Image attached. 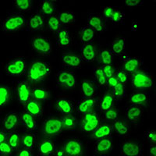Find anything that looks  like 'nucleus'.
Wrapping results in <instances>:
<instances>
[{
	"instance_id": "obj_1",
	"label": "nucleus",
	"mask_w": 156,
	"mask_h": 156,
	"mask_svg": "<svg viewBox=\"0 0 156 156\" xmlns=\"http://www.w3.org/2000/svg\"><path fill=\"white\" fill-rule=\"evenodd\" d=\"M50 66L47 62L34 61L30 64L27 73V77L32 82H39L44 80L49 75Z\"/></svg>"
},
{
	"instance_id": "obj_2",
	"label": "nucleus",
	"mask_w": 156,
	"mask_h": 156,
	"mask_svg": "<svg viewBox=\"0 0 156 156\" xmlns=\"http://www.w3.org/2000/svg\"><path fill=\"white\" fill-rule=\"evenodd\" d=\"M26 23V19L21 13H10L3 20L1 27L5 33H13L23 30Z\"/></svg>"
},
{
	"instance_id": "obj_3",
	"label": "nucleus",
	"mask_w": 156,
	"mask_h": 156,
	"mask_svg": "<svg viewBox=\"0 0 156 156\" xmlns=\"http://www.w3.org/2000/svg\"><path fill=\"white\" fill-rule=\"evenodd\" d=\"M154 84V78L147 71L144 69H137L133 73L131 85L132 87L137 90H144L150 89Z\"/></svg>"
},
{
	"instance_id": "obj_4",
	"label": "nucleus",
	"mask_w": 156,
	"mask_h": 156,
	"mask_svg": "<svg viewBox=\"0 0 156 156\" xmlns=\"http://www.w3.org/2000/svg\"><path fill=\"white\" fill-rule=\"evenodd\" d=\"M64 129L61 119L55 116H50L43 122V133L44 136L60 135Z\"/></svg>"
},
{
	"instance_id": "obj_5",
	"label": "nucleus",
	"mask_w": 156,
	"mask_h": 156,
	"mask_svg": "<svg viewBox=\"0 0 156 156\" xmlns=\"http://www.w3.org/2000/svg\"><path fill=\"white\" fill-rule=\"evenodd\" d=\"M31 46L33 50L38 55L47 56L52 51L51 43L49 39L43 36H36L31 40Z\"/></svg>"
},
{
	"instance_id": "obj_6",
	"label": "nucleus",
	"mask_w": 156,
	"mask_h": 156,
	"mask_svg": "<svg viewBox=\"0 0 156 156\" xmlns=\"http://www.w3.org/2000/svg\"><path fill=\"white\" fill-rule=\"evenodd\" d=\"M26 69H27V62L25 58L22 57L13 58L5 66V73L9 76H21L25 72Z\"/></svg>"
},
{
	"instance_id": "obj_7",
	"label": "nucleus",
	"mask_w": 156,
	"mask_h": 156,
	"mask_svg": "<svg viewBox=\"0 0 156 156\" xmlns=\"http://www.w3.org/2000/svg\"><path fill=\"white\" fill-rule=\"evenodd\" d=\"M32 89L30 83L24 80L17 82L16 86V97L20 104H26L31 99Z\"/></svg>"
},
{
	"instance_id": "obj_8",
	"label": "nucleus",
	"mask_w": 156,
	"mask_h": 156,
	"mask_svg": "<svg viewBox=\"0 0 156 156\" xmlns=\"http://www.w3.org/2000/svg\"><path fill=\"white\" fill-rule=\"evenodd\" d=\"M100 124V118L96 112H90L83 115L81 120L82 130L85 133L92 132Z\"/></svg>"
},
{
	"instance_id": "obj_9",
	"label": "nucleus",
	"mask_w": 156,
	"mask_h": 156,
	"mask_svg": "<svg viewBox=\"0 0 156 156\" xmlns=\"http://www.w3.org/2000/svg\"><path fill=\"white\" fill-rule=\"evenodd\" d=\"M56 81L59 86L66 89H71L76 87V78L74 73L68 70H61L57 73Z\"/></svg>"
},
{
	"instance_id": "obj_10",
	"label": "nucleus",
	"mask_w": 156,
	"mask_h": 156,
	"mask_svg": "<svg viewBox=\"0 0 156 156\" xmlns=\"http://www.w3.org/2000/svg\"><path fill=\"white\" fill-rule=\"evenodd\" d=\"M20 122V118L19 114L14 111H11L5 115V118L3 119L2 129L7 133L14 131L19 126Z\"/></svg>"
},
{
	"instance_id": "obj_11",
	"label": "nucleus",
	"mask_w": 156,
	"mask_h": 156,
	"mask_svg": "<svg viewBox=\"0 0 156 156\" xmlns=\"http://www.w3.org/2000/svg\"><path fill=\"white\" fill-rule=\"evenodd\" d=\"M63 149L67 156H80L83 154V144L78 139H70L65 142Z\"/></svg>"
},
{
	"instance_id": "obj_12",
	"label": "nucleus",
	"mask_w": 156,
	"mask_h": 156,
	"mask_svg": "<svg viewBox=\"0 0 156 156\" xmlns=\"http://www.w3.org/2000/svg\"><path fill=\"white\" fill-rule=\"evenodd\" d=\"M142 58L140 57H122L121 62L126 73H133L139 69L142 64Z\"/></svg>"
},
{
	"instance_id": "obj_13",
	"label": "nucleus",
	"mask_w": 156,
	"mask_h": 156,
	"mask_svg": "<svg viewBox=\"0 0 156 156\" xmlns=\"http://www.w3.org/2000/svg\"><path fill=\"white\" fill-rule=\"evenodd\" d=\"M121 154L126 156H140L142 154L141 146L136 142L128 140L121 146Z\"/></svg>"
},
{
	"instance_id": "obj_14",
	"label": "nucleus",
	"mask_w": 156,
	"mask_h": 156,
	"mask_svg": "<svg viewBox=\"0 0 156 156\" xmlns=\"http://www.w3.org/2000/svg\"><path fill=\"white\" fill-rule=\"evenodd\" d=\"M112 133V126L109 123H103L98 125L91 133V138L94 140L110 137Z\"/></svg>"
},
{
	"instance_id": "obj_15",
	"label": "nucleus",
	"mask_w": 156,
	"mask_h": 156,
	"mask_svg": "<svg viewBox=\"0 0 156 156\" xmlns=\"http://www.w3.org/2000/svg\"><path fill=\"white\" fill-rule=\"evenodd\" d=\"M98 102V99L94 97L91 98H83L78 102L77 112L80 115H84L87 112H92L93 108L95 107Z\"/></svg>"
},
{
	"instance_id": "obj_16",
	"label": "nucleus",
	"mask_w": 156,
	"mask_h": 156,
	"mask_svg": "<svg viewBox=\"0 0 156 156\" xmlns=\"http://www.w3.org/2000/svg\"><path fill=\"white\" fill-rule=\"evenodd\" d=\"M44 27V16L41 12H36L34 14L31 15L29 18L28 21L27 22V30L30 31H36L41 30Z\"/></svg>"
},
{
	"instance_id": "obj_17",
	"label": "nucleus",
	"mask_w": 156,
	"mask_h": 156,
	"mask_svg": "<svg viewBox=\"0 0 156 156\" xmlns=\"http://www.w3.org/2000/svg\"><path fill=\"white\" fill-rule=\"evenodd\" d=\"M62 65L72 69H79L82 66V58L75 53L64 54L62 56Z\"/></svg>"
},
{
	"instance_id": "obj_18",
	"label": "nucleus",
	"mask_w": 156,
	"mask_h": 156,
	"mask_svg": "<svg viewBox=\"0 0 156 156\" xmlns=\"http://www.w3.org/2000/svg\"><path fill=\"white\" fill-rule=\"evenodd\" d=\"M20 122L22 123L27 130L29 131H34V129H37V122L36 120V117L28 112L27 110H24L20 115Z\"/></svg>"
},
{
	"instance_id": "obj_19",
	"label": "nucleus",
	"mask_w": 156,
	"mask_h": 156,
	"mask_svg": "<svg viewBox=\"0 0 156 156\" xmlns=\"http://www.w3.org/2000/svg\"><path fill=\"white\" fill-rule=\"evenodd\" d=\"M56 109L62 115H69L73 112L74 106L73 102L66 98H59L56 101Z\"/></svg>"
},
{
	"instance_id": "obj_20",
	"label": "nucleus",
	"mask_w": 156,
	"mask_h": 156,
	"mask_svg": "<svg viewBox=\"0 0 156 156\" xmlns=\"http://www.w3.org/2000/svg\"><path fill=\"white\" fill-rule=\"evenodd\" d=\"M112 148H113V143H112V139L109 137H105V138L96 140L94 151L97 154H105L112 151Z\"/></svg>"
},
{
	"instance_id": "obj_21",
	"label": "nucleus",
	"mask_w": 156,
	"mask_h": 156,
	"mask_svg": "<svg viewBox=\"0 0 156 156\" xmlns=\"http://www.w3.org/2000/svg\"><path fill=\"white\" fill-rule=\"evenodd\" d=\"M96 47L92 43L83 44L80 49L82 59L85 62H93L96 57Z\"/></svg>"
},
{
	"instance_id": "obj_22",
	"label": "nucleus",
	"mask_w": 156,
	"mask_h": 156,
	"mask_svg": "<svg viewBox=\"0 0 156 156\" xmlns=\"http://www.w3.org/2000/svg\"><path fill=\"white\" fill-rule=\"evenodd\" d=\"M39 11L43 16L49 17L54 16L56 12V4L55 1L51 0H43L39 4Z\"/></svg>"
},
{
	"instance_id": "obj_23",
	"label": "nucleus",
	"mask_w": 156,
	"mask_h": 156,
	"mask_svg": "<svg viewBox=\"0 0 156 156\" xmlns=\"http://www.w3.org/2000/svg\"><path fill=\"white\" fill-rule=\"evenodd\" d=\"M144 113V108L141 105H131L126 108V117L129 122H135L140 119Z\"/></svg>"
},
{
	"instance_id": "obj_24",
	"label": "nucleus",
	"mask_w": 156,
	"mask_h": 156,
	"mask_svg": "<svg viewBox=\"0 0 156 156\" xmlns=\"http://www.w3.org/2000/svg\"><path fill=\"white\" fill-rule=\"evenodd\" d=\"M87 26L95 30V32H103L105 30L104 19L99 14H90L87 20Z\"/></svg>"
},
{
	"instance_id": "obj_25",
	"label": "nucleus",
	"mask_w": 156,
	"mask_h": 156,
	"mask_svg": "<svg viewBox=\"0 0 156 156\" xmlns=\"http://www.w3.org/2000/svg\"><path fill=\"white\" fill-rule=\"evenodd\" d=\"M56 145L51 140H44L38 145V155L48 156L55 154Z\"/></svg>"
},
{
	"instance_id": "obj_26",
	"label": "nucleus",
	"mask_w": 156,
	"mask_h": 156,
	"mask_svg": "<svg viewBox=\"0 0 156 156\" xmlns=\"http://www.w3.org/2000/svg\"><path fill=\"white\" fill-rule=\"evenodd\" d=\"M113 54L108 49H101L96 52L95 59L98 63L103 65H112L113 62Z\"/></svg>"
},
{
	"instance_id": "obj_27",
	"label": "nucleus",
	"mask_w": 156,
	"mask_h": 156,
	"mask_svg": "<svg viewBox=\"0 0 156 156\" xmlns=\"http://www.w3.org/2000/svg\"><path fill=\"white\" fill-rule=\"evenodd\" d=\"M149 100V95L142 90H136L130 95L129 102L131 105H147Z\"/></svg>"
},
{
	"instance_id": "obj_28",
	"label": "nucleus",
	"mask_w": 156,
	"mask_h": 156,
	"mask_svg": "<svg viewBox=\"0 0 156 156\" xmlns=\"http://www.w3.org/2000/svg\"><path fill=\"white\" fill-rule=\"evenodd\" d=\"M25 110L30 112L31 115L37 117H41L43 115V108L38 101L32 98L30 101H27L25 105Z\"/></svg>"
},
{
	"instance_id": "obj_29",
	"label": "nucleus",
	"mask_w": 156,
	"mask_h": 156,
	"mask_svg": "<svg viewBox=\"0 0 156 156\" xmlns=\"http://www.w3.org/2000/svg\"><path fill=\"white\" fill-rule=\"evenodd\" d=\"M112 129H115V133L119 135L121 137H124V136H127L130 133V129L123 119H118L115 120L112 124Z\"/></svg>"
},
{
	"instance_id": "obj_30",
	"label": "nucleus",
	"mask_w": 156,
	"mask_h": 156,
	"mask_svg": "<svg viewBox=\"0 0 156 156\" xmlns=\"http://www.w3.org/2000/svg\"><path fill=\"white\" fill-rule=\"evenodd\" d=\"M70 34L67 28H62L57 33V46L58 48H66L70 44Z\"/></svg>"
},
{
	"instance_id": "obj_31",
	"label": "nucleus",
	"mask_w": 156,
	"mask_h": 156,
	"mask_svg": "<svg viewBox=\"0 0 156 156\" xmlns=\"http://www.w3.org/2000/svg\"><path fill=\"white\" fill-rule=\"evenodd\" d=\"M78 35H79V37L83 44L92 43L94 38V35H95V30L87 25L80 29L78 33Z\"/></svg>"
},
{
	"instance_id": "obj_32",
	"label": "nucleus",
	"mask_w": 156,
	"mask_h": 156,
	"mask_svg": "<svg viewBox=\"0 0 156 156\" xmlns=\"http://www.w3.org/2000/svg\"><path fill=\"white\" fill-rule=\"evenodd\" d=\"M21 137L19 132L16 130L9 133L7 141L12 147L13 152H17L19 147L21 146Z\"/></svg>"
},
{
	"instance_id": "obj_33",
	"label": "nucleus",
	"mask_w": 156,
	"mask_h": 156,
	"mask_svg": "<svg viewBox=\"0 0 156 156\" xmlns=\"http://www.w3.org/2000/svg\"><path fill=\"white\" fill-rule=\"evenodd\" d=\"M114 98L112 93L105 92L101 97L99 101V108L101 111L105 112L106 110L109 109L110 108L113 107Z\"/></svg>"
},
{
	"instance_id": "obj_34",
	"label": "nucleus",
	"mask_w": 156,
	"mask_h": 156,
	"mask_svg": "<svg viewBox=\"0 0 156 156\" xmlns=\"http://www.w3.org/2000/svg\"><path fill=\"white\" fill-rule=\"evenodd\" d=\"M82 94L83 98H91L94 96L96 91L95 85L92 81L89 80H83L81 85Z\"/></svg>"
},
{
	"instance_id": "obj_35",
	"label": "nucleus",
	"mask_w": 156,
	"mask_h": 156,
	"mask_svg": "<svg viewBox=\"0 0 156 156\" xmlns=\"http://www.w3.org/2000/svg\"><path fill=\"white\" fill-rule=\"evenodd\" d=\"M125 47H126V44H125L124 37H116L112 41L110 51H112L113 55H120L124 51Z\"/></svg>"
},
{
	"instance_id": "obj_36",
	"label": "nucleus",
	"mask_w": 156,
	"mask_h": 156,
	"mask_svg": "<svg viewBox=\"0 0 156 156\" xmlns=\"http://www.w3.org/2000/svg\"><path fill=\"white\" fill-rule=\"evenodd\" d=\"M93 77H94V81L98 87H104V86L106 85L107 77L105 73L103 72L101 66H98V67L94 68Z\"/></svg>"
},
{
	"instance_id": "obj_37",
	"label": "nucleus",
	"mask_w": 156,
	"mask_h": 156,
	"mask_svg": "<svg viewBox=\"0 0 156 156\" xmlns=\"http://www.w3.org/2000/svg\"><path fill=\"white\" fill-rule=\"evenodd\" d=\"M36 136L34 133L27 132L21 137V147L32 150L35 146Z\"/></svg>"
},
{
	"instance_id": "obj_38",
	"label": "nucleus",
	"mask_w": 156,
	"mask_h": 156,
	"mask_svg": "<svg viewBox=\"0 0 156 156\" xmlns=\"http://www.w3.org/2000/svg\"><path fill=\"white\" fill-rule=\"evenodd\" d=\"M47 24H48V30L51 32L58 33L59 30L62 29V23L58 19V16H51L49 17H47Z\"/></svg>"
},
{
	"instance_id": "obj_39",
	"label": "nucleus",
	"mask_w": 156,
	"mask_h": 156,
	"mask_svg": "<svg viewBox=\"0 0 156 156\" xmlns=\"http://www.w3.org/2000/svg\"><path fill=\"white\" fill-rule=\"evenodd\" d=\"M32 98L37 101H45L49 98V91L44 87H35L32 90Z\"/></svg>"
},
{
	"instance_id": "obj_40",
	"label": "nucleus",
	"mask_w": 156,
	"mask_h": 156,
	"mask_svg": "<svg viewBox=\"0 0 156 156\" xmlns=\"http://www.w3.org/2000/svg\"><path fill=\"white\" fill-rule=\"evenodd\" d=\"M11 97L10 90L6 84H2L0 86V106H5L9 101Z\"/></svg>"
},
{
	"instance_id": "obj_41",
	"label": "nucleus",
	"mask_w": 156,
	"mask_h": 156,
	"mask_svg": "<svg viewBox=\"0 0 156 156\" xmlns=\"http://www.w3.org/2000/svg\"><path fill=\"white\" fill-rule=\"evenodd\" d=\"M62 125H63L64 129H71L76 127L77 120L76 117L72 115V114L69 115H63V116L61 118Z\"/></svg>"
},
{
	"instance_id": "obj_42",
	"label": "nucleus",
	"mask_w": 156,
	"mask_h": 156,
	"mask_svg": "<svg viewBox=\"0 0 156 156\" xmlns=\"http://www.w3.org/2000/svg\"><path fill=\"white\" fill-rule=\"evenodd\" d=\"M13 5L20 12H25L32 9L31 0H15L13 1Z\"/></svg>"
},
{
	"instance_id": "obj_43",
	"label": "nucleus",
	"mask_w": 156,
	"mask_h": 156,
	"mask_svg": "<svg viewBox=\"0 0 156 156\" xmlns=\"http://www.w3.org/2000/svg\"><path fill=\"white\" fill-rule=\"evenodd\" d=\"M58 17L62 24H69L75 20V14L72 11H62L58 13Z\"/></svg>"
},
{
	"instance_id": "obj_44",
	"label": "nucleus",
	"mask_w": 156,
	"mask_h": 156,
	"mask_svg": "<svg viewBox=\"0 0 156 156\" xmlns=\"http://www.w3.org/2000/svg\"><path fill=\"white\" fill-rule=\"evenodd\" d=\"M112 94L115 99H122L126 95V88L125 85L119 83L118 85L112 88Z\"/></svg>"
},
{
	"instance_id": "obj_45",
	"label": "nucleus",
	"mask_w": 156,
	"mask_h": 156,
	"mask_svg": "<svg viewBox=\"0 0 156 156\" xmlns=\"http://www.w3.org/2000/svg\"><path fill=\"white\" fill-rule=\"evenodd\" d=\"M125 18L124 12H122L120 9H118L115 8V11H114L113 14H112V17L110 19V20L115 24H119L123 22V20Z\"/></svg>"
},
{
	"instance_id": "obj_46",
	"label": "nucleus",
	"mask_w": 156,
	"mask_h": 156,
	"mask_svg": "<svg viewBox=\"0 0 156 156\" xmlns=\"http://www.w3.org/2000/svg\"><path fill=\"white\" fill-rule=\"evenodd\" d=\"M117 117H118V111L113 107L105 112V119L107 122H114L117 119Z\"/></svg>"
},
{
	"instance_id": "obj_47",
	"label": "nucleus",
	"mask_w": 156,
	"mask_h": 156,
	"mask_svg": "<svg viewBox=\"0 0 156 156\" xmlns=\"http://www.w3.org/2000/svg\"><path fill=\"white\" fill-rule=\"evenodd\" d=\"M12 149L7 140L0 143V154L1 155H12Z\"/></svg>"
},
{
	"instance_id": "obj_48",
	"label": "nucleus",
	"mask_w": 156,
	"mask_h": 156,
	"mask_svg": "<svg viewBox=\"0 0 156 156\" xmlns=\"http://www.w3.org/2000/svg\"><path fill=\"white\" fill-rule=\"evenodd\" d=\"M114 76L116 78L117 80L119 81V83L126 86V84L128 82V73H126V71L121 70V69L120 70L115 71Z\"/></svg>"
},
{
	"instance_id": "obj_49",
	"label": "nucleus",
	"mask_w": 156,
	"mask_h": 156,
	"mask_svg": "<svg viewBox=\"0 0 156 156\" xmlns=\"http://www.w3.org/2000/svg\"><path fill=\"white\" fill-rule=\"evenodd\" d=\"M115 9V8L112 7V6H106V7L102 8L103 19H105V20H108L111 19V17H112Z\"/></svg>"
},
{
	"instance_id": "obj_50",
	"label": "nucleus",
	"mask_w": 156,
	"mask_h": 156,
	"mask_svg": "<svg viewBox=\"0 0 156 156\" xmlns=\"http://www.w3.org/2000/svg\"><path fill=\"white\" fill-rule=\"evenodd\" d=\"M101 69H102L103 72L105 73L107 78L114 76L115 71H116L112 65H103V66H101Z\"/></svg>"
},
{
	"instance_id": "obj_51",
	"label": "nucleus",
	"mask_w": 156,
	"mask_h": 156,
	"mask_svg": "<svg viewBox=\"0 0 156 156\" xmlns=\"http://www.w3.org/2000/svg\"><path fill=\"white\" fill-rule=\"evenodd\" d=\"M125 4L128 7H133V6H140L143 5L144 1L143 0H125Z\"/></svg>"
},
{
	"instance_id": "obj_52",
	"label": "nucleus",
	"mask_w": 156,
	"mask_h": 156,
	"mask_svg": "<svg viewBox=\"0 0 156 156\" xmlns=\"http://www.w3.org/2000/svg\"><path fill=\"white\" fill-rule=\"evenodd\" d=\"M119 81L117 80L116 78L115 77V76H110V77L107 78V80H106V85L108 86L109 87H115V86L118 85L119 84Z\"/></svg>"
},
{
	"instance_id": "obj_53",
	"label": "nucleus",
	"mask_w": 156,
	"mask_h": 156,
	"mask_svg": "<svg viewBox=\"0 0 156 156\" xmlns=\"http://www.w3.org/2000/svg\"><path fill=\"white\" fill-rule=\"evenodd\" d=\"M15 155L17 156H32L33 155V152H32V150L28 148H23L21 150H20L19 151L16 152Z\"/></svg>"
},
{
	"instance_id": "obj_54",
	"label": "nucleus",
	"mask_w": 156,
	"mask_h": 156,
	"mask_svg": "<svg viewBox=\"0 0 156 156\" xmlns=\"http://www.w3.org/2000/svg\"><path fill=\"white\" fill-rule=\"evenodd\" d=\"M146 137L147 138V140H150L152 143H155L156 142V133L154 129H151V130H148L146 133Z\"/></svg>"
},
{
	"instance_id": "obj_55",
	"label": "nucleus",
	"mask_w": 156,
	"mask_h": 156,
	"mask_svg": "<svg viewBox=\"0 0 156 156\" xmlns=\"http://www.w3.org/2000/svg\"><path fill=\"white\" fill-rule=\"evenodd\" d=\"M8 136H9V134H7V132H5L4 129H2V130L0 132V143L7 140Z\"/></svg>"
},
{
	"instance_id": "obj_56",
	"label": "nucleus",
	"mask_w": 156,
	"mask_h": 156,
	"mask_svg": "<svg viewBox=\"0 0 156 156\" xmlns=\"http://www.w3.org/2000/svg\"><path fill=\"white\" fill-rule=\"evenodd\" d=\"M148 155L155 156L156 155V147L154 145L150 146V148L148 150Z\"/></svg>"
},
{
	"instance_id": "obj_57",
	"label": "nucleus",
	"mask_w": 156,
	"mask_h": 156,
	"mask_svg": "<svg viewBox=\"0 0 156 156\" xmlns=\"http://www.w3.org/2000/svg\"><path fill=\"white\" fill-rule=\"evenodd\" d=\"M54 155H57V156H62V155H66L65 154V151H64V149L62 148L60 150H58V149H56V151H55V154Z\"/></svg>"
}]
</instances>
